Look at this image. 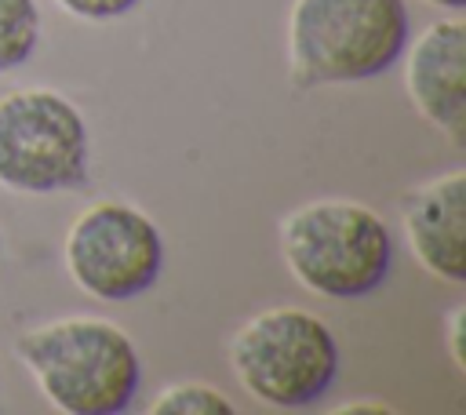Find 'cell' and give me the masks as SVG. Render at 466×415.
Listing matches in <instances>:
<instances>
[{"label":"cell","mask_w":466,"mask_h":415,"mask_svg":"<svg viewBox=\"0 0 466 415\" xmlns=\"http://www.w3.org/2000/svg\"><path fill=\"white\" fill-rule=\"evenodd\" d=\"M15 357L62 415H120L142 386L135 339L106 317H62L22 331Z\"/></svg>","instance_id":"obj_1"},{"label":"cell","mask_w":466,"mask_h":415,"mask_svg":"<svg viewBox=\"0 0 466 415\" xmlns=\"http://www.w3.org/2000/svg\"><path fill=\"white\" fill-rule=\"evenodd\" d=\"M408 44V0H295L288 11V69L295 87L375 80L400 62Z\"/></svg>","instance_id":"obj_2"},{"label":"cell","mask_w":466,"mask_h":415,"mask_svg":"<svg viewBox=\"0 0 466 415\" xmlns=\"http://www.w3.org/2000/svg\"><path fill=\"white\" fill-rule=\"evenodd\" d=\"M288 273L313 295L350 302L379 291L393 266V233L357 200H309L280 222Z\"/></svg>","instance_id":"obj_3"},{"label":"cell","mask_w":466,"mask_h":415,"mask_svg":"<svg viewBox=\"0 0 466 415\" xmlns=\"http://www.w3.org/2000/svg\"><path fill=\"white\" fill-rule=\"evenodd\" d=\"M339 339L309 309L273 306L229 339V368L240 390L273 411H302L328 397L339 375Z\"/></svg>","instance_id":"obj_4"},{"label":"cell","mask_w":466,"mask_h":415,"mask_svg":"<svg viewBox=\"0 0 466 415\" xmlns=\"http://www.w3.org/2000/svg\"><path fill=\"white\" fill-rule=\"evenodd\" d=\"M91 182V131L84 113L51 87L0 98V186L15 193H66Z\"/></svg>","instance_id":"obj_5"},{"label":"cell","mask_w":466,"mask_h":415,"mask_svg":"<svg viewBox=\"0 0 466 415\" xmlns=\"http://www.w3.org/2000/svg\"><path fill=\"white\" fill-rule=\"evenodd\" d=\"M66 269L98 302L146 295L164 269V237L135 204L98 200L66 233Z\"/></svg>","instance_id":"obj_6"},{"label":"cell","mask_w":466,"mask_h":415,"mask_svg":"<svg viewBox=\"0 0 466 415\" xmlns=\"http://www.w3.org/2000/svg\"><path fill=\"white\" fill-rule=\"evenodd\" d=\"M404 91L415 113L455 149L466 146V22L441 18L404 47Z\"/></svg>","instance_id":"obj_7"},{"label":"cell","mask_w":466,"mask_h":415,"mask_svg":"<svg viewBox=\"0 0 466 415\" xmlns=\"http://www.w3.org/2000/svg\"><path fill=\"white\" fill-rule=\"evenodd\" d=\"M404 240L415 262L444 280L466 284V167H451L404 197Z\"/></svg>","instance_id":"obj_8"},{"label":"cell","mask_w":466,"mask_h":415,"mask_svg":"<svg viewBox=\"0 0 466 415\" xmlns=\"http://www.w3.org/2000/svg\"><path fill=\"white\" fill-rule=\"evenodd\" d=\"M40 44L36 0H0V73L25 66Z\"/></svg>","instance_id":"obj_9"},{"label":"cell","mask_w":466,"mask_h":415,"mask_svg":"<svg viewBox=\"0 0 466 415\" xmlns=\"http://www.w3.org/2000/svg\"><path fill=\"white\" fill-rule=\"evenodd\" d=\"M149 415H237V404L208 382H175L157 393Z\"/></svg>","instance_id":"obj_10"},{"label":"cell","mask_w":466,"mask_h":415,"mask_svg":"<svg viewBox=\"0 0 466 415\" xmlns=\"http://www.w3.org/2000/svg\"><path fill=\"white\" fill-rule=\"evenodd\" d=\"M55 4L80 22H113L124 18L131 7H138V0H55Z\"/></svg>","instance_id":"obj_11"},{"label":"cell","mask_w":466,"mask_h":415,"mask_svg":"<svg viewBox=\"0 0 466 415\" xmlns=\"http://www.w3.org/2000/svg\"><path fill=\"white\" fill-rule=\"evenodd\" d=\"M448 353L455 371H466V306H451L448 313Z\"/></svg>","instance_id":"obj_12"},{"label":"cell","mask_w":466,"mask_h":415,"mask_svg":"<svg viewBox=\"0 0 466 415\" xmlns=\"http://www.w3.org/2000/svg\"><path fill=\"white\" fill-rule=\"evenodd\" d=\"M335 411H393V408H386V404H379V400H368V404H342V408H335Z\"/></svg>","instance_id":"obj_13"},{"label":"cell","mask_w":466,"mask_h":415,"mask_svg":"<svg viewBox=\"0 0 466 415\" xmlns=\"http://www.w3.org/2000/svg\"><path fill=\"white\" fill-rule=\"evenodd\" d=\"M422 4H430V7H441V11H448V15H459V11L466 7V0H422Z\"/></svg>","instance_id":"obj_14"}]
</instances>
